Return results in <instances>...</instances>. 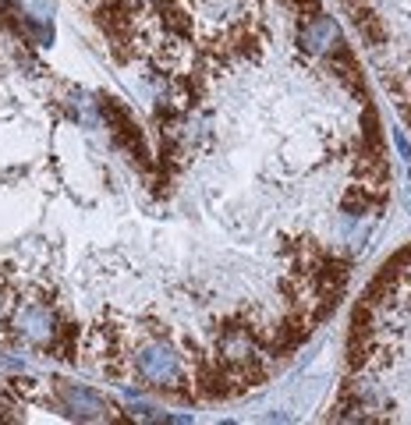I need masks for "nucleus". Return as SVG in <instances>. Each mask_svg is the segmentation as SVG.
<instances>
[{
    "label": "nucleus",
    "mask_w": 411,
    "mask_h": 425,
    "mask_svg": "<svg viewBox=\"0 0 411 425\" xmlns=\"http://www.w3.org/2000/svg\"><path fill=\"white\" fill-rule=\"evenodd\" d=\"M337 422H411V245L365 287L347 333Z\"/></svg>",
    "instance_id": "obj_1"
},
{
    "label": "nucleus",
    "mask_w": 411,
    "mask_h": 425,
    "mask_svg": "<svg viewBox=\"0 0 411 425\" xmlns=\"http://www.w3.org/2000/svg\"><path fill=\"white\" fill-rule=\"evenodd\" d=\"M411 132V0H340Z\"/></svg>",
    "instance_id": "obj_2"
},
{
    "label": "nucleus",
    "mask_w": 411,
    "mask_h": 425,
    "mask_svg": "<svg viewBox=\"0 0 411 425\" xmlns=\"http://www.w3.org/2000/svg\"><path fill=\"white\" fill-rule=\"evenodd\" d=\"M57 397H61V411H68V418H82V422H103L113 418V408L96 397L93 390L75 386V383H57Z\"/></svg>",
    "instance_id": "obj_3"
}]
</instances>
